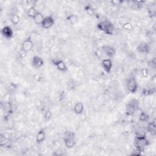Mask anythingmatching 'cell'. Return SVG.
Wrapping results in <instances>:
<instances>
[{
  "label": "cell",
  "mask_w": 156,
  "mask_h": 156,
  "mask_svg": "<svg viewBox=\"0 0 156 156\" xmlns=\"http://www.w3.org/2000/svg\"><path fill=\"white\" fill-rule=\"evenodd\" d=\"M32 64L34 67L39 68H40L44 65V61L40 57L35 56L33 57Z\"/></svg>",
  "instance_id": "cell-9"
},
{
  "label": "cell",
  "mask_w": 156,
  "mask_h": 156,
  "mask_svg": "<svg viewBox=\"0 0 156 156\" xmlns=\"http://www.w3.org/2000/svg\"><path fill=\"white\" fill-rule=\"evenodd\" d=\"M52 64L56 66V68L62 72H65L67 71V66H66L65 62L60 59H54L52 60Z\"/></svg>",
  "instance_id": "cell-5"
},
{
  "label": "cell",
  "mask_w": 156,
  "mask_h": 156,
  "mask_svg": "<svg viewBox=\"0 0 156 156\" xmlns=\"http://www.w3.org/2000/svg\"><path fill=\"white\" fill-rule=\"evenodd\" d=\"M102 66L107 73H109L112 68V62L110 59H104L102 62Z\"/></svg>",
  "instance_id": "cell-8"
},
{
  "label": "cell",
  "mask_w": 156,
  "mask_h": 156,
  "mask_svg": "<svg viewBox=\"0 0 156 156\" xmlns=\"http://www.w3.org/2000/svg\"><path fill=\"white\" fill-rule=\"evenodd\" d=\"M141 154V151L139 150L138 149L135 148L134 150L133 151V152L131 153L132 155H135V156H139Z\"/></svg>",
  "instance_id": "cell-31"
},
{
  "label": "cell",
  "mask_w": 156,
  "mask_h": 156,
  "mask_svg": "<svg viewBox=\"0 0 156 156\" xmlns=\"http://www.w3.org/2000/svg\"><path fill=\"white\" fill-rule=\"evenodd\" d=\"M66 20L69 21L71 24H75L78 21V18L76 15H70L66 18Z\"/></svg>",
  "instance_id": "cell-22"
},
{
  "label": "cell",
  "mask_w": 156,
  "mask_h": 156,
  "mask_svg": "<svg viewBox=\"0 0 156 156\" xmlns=\"http://www.w3.org/2000/svg\"><path fill=\"white\" fill-rule=\"evenodd\" d=\"M139 109V102L135 99L129 101L126 106V114L129 116H132Z\"/></svg>",
  "instance_id": "cell-2"
},
{
  "label": "cell",
  "mask_w": 156,
  "mask_h": 156,
  "mask_svg": "<svg viewBox=\"0 0 156 156\" xmlns=\"http://www.w3.org/2000/svg\"><path fill=\"white\" fill-rule=\"evenodd\" d=\"M135 136H136L137 138L146 137V132L144 130H143V129H137L136 131H135Z\"/></svg>",
  "instance_id": "cell-24"
},
{
  "label": "cell",
  "mask_w": 156,
  "mask_h": 156,
  "mask_svg": "<svg viewBox=\"0 0 156 156\" xmlns=\"http://www.w3.org/2000/svg\"><path fill=\"white\" fill-rule=\"evenodd\" d=\"M148 74V70H147V69L144 68V69H143L141 70V75H142L143 77H144V78L147 77Z\"/></svg>",
  "instance_id": "cell-32"
},
{
  "label": "cell",
  "mask_w": 156,
  "mask_h": 156,
  "mask_svg": "<svg viewBox=\"0 0 156 156\" xmlns=\"http://www.w3.org/2000/svg\"><path fill=\"white\" fill-rule=\"evenodd\" d=\"M11 143V141L9 139L6 137L5 136H3V135H1V137H0V146L1 147H7L10 146Z\"/></svg>",
  "instance_id": "cell-15"
},
{
  "label": "cell",
  "mask_w": 156,
  "mask_h": 156,
  "mask_svg": "<svg viewBox=\"0 0 156 156\" xmlns=\"http://www.w3.org/2000/svg\"><path fill=\"white\" fill-rule=\"evenodd\" d=\"M137 50L141 53L147 54L150 51V46L147 43H141L137 47Z\"/></svg>",
  "instance_id": "cell-10"
},
{
  "label": "cell",
  "mask_w": 156,
  "mask_h": 156,
  "mask_svg": "<svg viewBox=\"0 0 156 156\" xmlns=\"http://www.w3.org/2000/svg\"><path fill=\"white\" fill-rule=\"evenodd\" d=\"M105 54L109 57H114L116 54L115 48L112 46H106L103 47Z\"/></svg>",
  "instance_id": "cell-12"
},
{
  "label": "cell",
  "mask_w": 156,
  "mask_h": 156,
  "mask_svg": "<svg viewBox=\"0 0 156 156\" xmlns=\"http://www.w3.org/2000/svg\"><path fill=\"white\" fill-rule=\"evenodd\" d=\"M1 34L4 37L9 39H11L13 36V31L10 26H6L2 28Z\"/></svg>",
  "instance_id": "cell-11"
},
{
  "label": "cell",
  "mask_w": 156,
  "mask_h": 156,
  "mask_svg": "<svg viewBox=\"0 0 156 156\" xmlns=\"http://www.w3.org/2000/svg\"><path fill=\"white\" fill-rule=\"evenodd\" d=\"M123 28L124 29H125L126 31H131L132 29V25L131 23L129 22H127V23H124L123 26Z\"/></svg>",
  "instance_id": "cell-27"
},
{
  "label": "cell",
  "mask_w": 156,
  "mask_h": 156,
  "mask_svg": "<svg viewBox=\"0 0 156 156\" xmlns=\"http://www.w3.org/2000/svg\"><path fill=\"white\" fill-rule=\"evenodd\" d=\"M20 20V17L19 15L17 14V13H14L11 17V22L14 25H17L19 23Z\"/></svg>",
  "instance_id": "cell-20"
},
{
  "label": "cell",
  "mask_w": 156,
  "mask_h": 156,
  "mask_svg": "<svg viewBox=\"0 0 156 156\" xmlns=\"http://www.w3.org/2000/svg\"><path fill=\"white\" fill-rule=\"evenodd\" d=\"M2 108L4 109V112L6 113L9 114L12 112V105L11 104V102L9 101L5 102L4 103V104H2Z\"/></svg>",
  "instance_id": "cell-19"
},
{
  "label": "cell",
  "mask_w": 156,
  "mask_h": 156,
  "mask_svg": "<svg viewBox=\"0 0 156 156\" xmlns=\"http://www.w3.org/2000/svg\"><path fill=\"white\" fill-rule=\"evenodd\" d=\"M126 87L129 92L135 93L138 89V84L135 78L131 76L126 80Z\"/></svg>",
  "instance_id": "cell-4"
},
{
  "label": "cell",
  "mask_w": 156,
  "mask_h": 156,
  "mask_svg": "<svg viewBox=\"0 0 156 156\" xmlns=\"http://www.w3.org/2000/svg\"><path fill=\"white\" fill-rule=\"evenodd\" d=\"M97 28L108 35H112L115 30L114 24L108 20L100 22L97 25Z\"/></svg>",
  "instance_id": "cell-1"
},
{
  "label": "cell",
  "mask_w": 156,
  "mask_h": 156,
  "mask_svg": "<svg viewBox=\"0 0 156 156\" xmlns=\"http://www.w3.org/2000/svg\"><path fill=\"white\" fill-rule=\"evenodd\" d=\"M85 11L89 15H93L95 14V10L91 5H87L85 7Z\"/></svg>",
  "instance_id": "cell-25"
},
{
  "label": "cell",
  "mask_w": 156,
  "mask_h": 156,
  "mask_svg": "<svg viewBox=\"0 0 156 156\" xmlns=\"http://www.w3.org/2000/svg\"><path fill=\"white\" fill-rule=\"evenodd\" d=\"M45 132H44V130H40L37 133L36 139H35V140H36V142L37 143H42L44 140V139H45Z\"/></svg>",
  "instance_id": "cell-16"
},
{
  "label": "cell",
  "mask_w": 156,
  "mask_h": 156,
  "mask_svg": "<svg viewBox=\"0 0 156 156\" xmlns=\"http://www.w3.org/2000/svg\"><path fill=\"white\" fill-rule=\"evenodd\" d=\"M84 106L82 102H78L75 104L74 106V112L77 115H81L84 112Z\"/></svg>",
  "instance_id": "cell-14"
},
{
  "label": "cell",
  "mask_w": 156,
  "mask_h": 156,
  "mask_svg": "<svg viewBox=\"0 0 156 156\" xmlns=\"http://www.w3.org/2000/svg\"><path fill=\"white\" fill-rule=\"evenodd\" d=\"M44 19V17H43L42 13L39 12L37 14V15L34 17L33 20L35 22V23H36L37 25H42Z\"/></svg>",
  "instance_id": "cell-18"
},
{
  "label": "cell",
  "mask_w": 156,
  "mask_h": 156,
  "mask_svg": "<svg viewBox=\"0 0 156 156\" xmlns=\"http://www.w3.org/2000/svg\"><path fill=\"white\" fill-rule=\"evenodd\" d=\"M54 24V19L52 16H48L44 17V19L42 23V27L44 29H50Z\"/></svg>",
  "instance_id": "cell-7"
},
{
  "label": "cell",
  "mask_w": 156,
  "mask_h": 156,
  "mask_svg": "<svg viewBox=\"0 0 156 156\" xmlns=\"http://www.w3.org/2000/svg\"><path fill=\"white\" fill-rule=\"evenodd\" d=\"M147 131H148L151 135L155 136L156 135V129L155 123L154 121L149 123L147 126Z\"/></svg>",
  "instance_id": "cell-17"
},
{
  "label": "cell",
  "mask_w": 156,
  "mask_h": 156,
  "mask_svg": "<svg viewBox=\"0 0 156 156\" xmlns=\"http://www.w3.org/2000/svg\"><path fill=\"white\" fill-rule=\"evenodd\" d=\"M34 46V43L33 42L31 39V37H28L23 41V43H22V50L28 52L29 51H31L33 50Z\"/></svg>",
  "instance_id": "cell-6"
},
{
  "label": "cell",
  "mask_w": 156,
  "mask_h": 156,
  "mask_svg": "<svg viewBox=\"0 0 156 156\" xmlns=\"http://www.w3.org/2000/svg\"><path fill=\"white\" fill-rule=\"evenodd\" d=\"M64 141L65 146L68 148H72L75 146L76 141L74 138H65L64 137Z\"/></svg>",
  "instance_id": "cell-13"
},
{
  "label": "cell",
  "mask_w": 156,
  "mask_h": 156,
  "mask_svg": "<svg viewBox=\"0 0 156 156\" xmlns=\"http://www.w3.org/2000/svg\"><path fill=\"white\" fill-rule=\"evenodd\" d=\"M149 116L145 112H141L139 115V119L141 121L146 122L149 120Z\"/></svg>",
  "instance_id": "cell-23"
},
{
  "label": "cell",
  "mask_w": 156,
  "mask_h": 156,
  "mask_svg": "<svg viewBox=\"0 0 156 156\" xmlns=\"http://www.w3.org/2000/svg\"><path fill=\"white\" fill-rule=\"evenodd\" d=\"M155 91L154 90H152V89H143L142 92V93L145 96H148V95H151L154 93Z\"/></svg>",
  "instance_id": "cell-26"
},
{
  "label": "cell",
  "mask_w": 156,
  "mask_h": 156,
  "mask_svg": "<svg viewBox=\"0 0 156 156\" xmlns=\"http://www.w3.org/2000/svg\"><path fill=\"white\" fill-rule=\"evenodd\" d=\"M64 137L65 138H74V133L70 131H66L64 133Z\"/></svg>",
  "instance_id": "cell-28"
},
{
  "label": "cell",
  "mask_w": 156,
  "mask_h": 156,
  "mask_svg": "<svg viewBox=\"0 0 156 156\" xmlns=\"http://www.w3.org/2000/svg\"><path fill=\"white\" fill-rule=\"evenodd\" d=\"M111 3H112V4H113L114 5H121V4H123V1H116V0H115V1H111Z\"/></svg>",
  "instance_id": "cell-33"
},
{
  "label": "cell",
  "mask_w": 156,
  "mask_h": 156,
  "mask_svg": "<svg viewBox=\"0 0 156 156\" xmlns=\"http://www.w3.org/2000/svg\"><path fill=\"white\" fill-rule=\"evenodd\" d=\"M38 12H39L37 11L35 7L34 6H32L29 9V10L28 11V17L32 18V19H34V17L37 15Z\"/></svg>",
  "instance_id": "cell-21"
},
{
  "label": "cell",
  "mask_w": 156,
  "mask_h": 156,
  "mask_svg": "<svg viewBox=\"0 0 156 156\" xmlns=\"http://www.w3.org/2000/svg\"><path fill=\"white\" fill-rule=\"evenodd\" d=\"M44 119H46V121H49V120H50L52 118V114L50 111L49 110L47 111V112L44 114Z\"/></svg>",
  "instance_id": "cell-29"
},
{
  "label": "cell",
  "mask_w": 156,
  "mask_h": 156,
  "mask_svg": "<svg viewBox=\"0 0 156 156\" xmlns=\"http://www.w3.org/2000/svg\"><path fill=\"white\" fill-rule=\"evenodd\" d=\"M27 53H28L27 52L21 49V50L19 52V56L21 59H23V58H25L26 56H27Z\"/></svg>",
  "instance_id": "cell-30"
},
{
  "label": "cell",
  "mask_w": 156,
  "mask_h": 156,
  "mask_svg": "<svg viewBox=\"0 0 156 156\" xmlns=\"http://www.w3.org/2000/svg\"><path fill=\"white\" fill-rule=\"evenodd\" d=\"M149 145V140L146 139V137H140V138H135V148L140 150L143 152L145 149L146 146H148Z\"/></svg>",
  "instance_id": "cell-3"
}]
</instances>
